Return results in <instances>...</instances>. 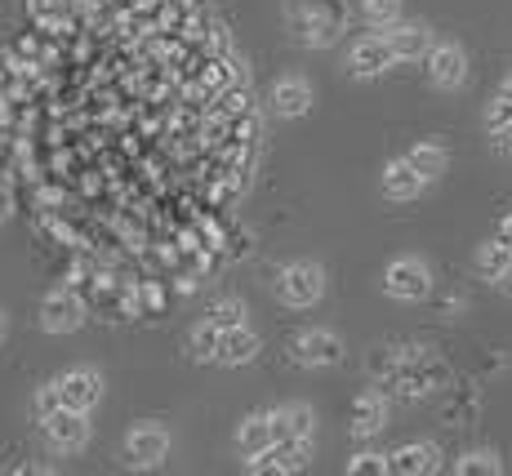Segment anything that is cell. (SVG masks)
<instances>
[{"label": "cell", "mask_w": 512, "mask_h": 476, "mask_svg": "<svg viewBox=\"0 0 512 476\" xmlns=\"http://www.w3.org/2000/svg\"><path fill=\"white\" fill-rule=\"evenodd\" d=\"M290 27L299 45H334L348 27V5L343 0H290Z\"/></svg>", "instance_id": "obj_1"}, {"label": "cell", "mask_w": 512, "mask_h": 476, "mask_svg": "<svg viewBox=\"0 0 512 476\" xmlns=\"http://www.w3.org/2000/svg\"><path fill=\"white\" fill-rule=\"evenodd\" d=\"M277 294H281V303H290V307H312L326 294V267L321 263H290L285 272L277 276Z\"/></svg>", "instance_id": "obj_2"}, {"label": "cell", "mask_w": 512, "mask_h": 476, "mask_svg": "<svg viewBox=\"0 0 512 476\" xmlns=\"http://www.w3.org/2000/svg\"><path fill=\"white\" fill-rule=\"evenodd\" d=\"M383 290L392 294V299L401 303H419L432 294V272L423 259H397L388 263V272H383Z\"/></svg>", "instance_id": "obj_3"}, {"label": "cell", "mask_w": 512, "mask_h": 476, "mask_svg": "<svg viewBox=\"0 0 512 476\" xmlns=\"http://www.w3.org/2000/svg\"><path fill=\"white\" fill-rule=\"evenodd\" d=\"M41 428H45L49 450H58V454H76V450H85V445H90V423H85V410H67V405H63L58 414H49Z\"/></svg>", "instance_id": "obj_4"}, {"label": "cell", "mask_w": 512, "mask_h": 476, "mask_svg": "<svg viewBox=\"0 0 512 476\" xmlns=\"http://www.w3.org/2000/svg\"><path fill=\"white\" fill-rule=\"evenodd\" d=\"M85 321V303L72 290H49L41 299V330L45 334H72Z\"/></svg>", "instance_id": "obj_5"}, {"label": "cell", "mask_w": 512, "mask_h": 476, "mask_svg": "<svg viewBox=\"0 0 512 476\" xmlns=\"http://www.w3.org/2000/svg\"><path fill=\"white\" fill-rule=\"evenodd\" d=\"M165 454H170V432L161 423H139L125 436V463H134V468H156Z\"/></svg>", "instance_id": "obj_6"}, {"label": "cell", "mask_w": 512, "mask_h": 476, "mask_svg": "<svg viewBox=\"0 0 512 476\" xmlns=\"http://www.w3.org/2000/svg\"><path fill=\"white\" fill-rule=\"evenodd\" d=\"M294 361L299 365H312V370H321V365H339L343 361V339L330 330H303L299 339L290 343Z\"/></svg>", "instance_id": "obj_7"}, {"label": "cell", "mask_w": 512, "mask_h": 476, "mask_svg": "<svg viewBox=\"0 0 512 476\" xmlns=\"http://www.w3.org/2000/svg\"><path fill=\"white\" fill-rule=\"evenodd\" d=\"M392 63H397V54H392L388 36H361V41L352 45V54H348L352 76H361V81H374V76H383Z\"/></svg>", "instance_id": "obj_8"}, {"label": "cell", "mask_w": 512, "mask_h": 476, "mask_svg": "<svg viewBox=\"0 0 512 476\" xmlns=\"http://www.w3.org/2000/svg\"><path fill=\"white\" fill-rule=\"evenodd\" d=\"M428 81L437 89H459L468 81V54L459 45H432L428 49Z\"/></svg>", "instance_id": "obj_9"}, {"label": "cell", "mask_w": 512, "mask_h": 476, "mask_svg": "<svg viewBox=\"0 0 512 476\" xmlns=\"http://www.w3.org/2000/svg\"><path fill=\"white\" fill-rule=\"evenodd\" d=\"M268 107L272 116H281V121H299V116L312 112V85L299 81V76H285L268 89Z\"/></svg>", "instance_id": "obj_10"}, {"label": "cell", "mask_w": 512, "mask_h": 476, "mask_svg": "<svg viewBox=\"0 0 512 476\" xmlns=\"http://www.w3.org/2000/svg\"><path fill=\"white\" fill-rule=\"evenodd\" d=\"M58 392H63V405L67 410H85L90 414L98 401H103V379H98L94 370H67L63 379H58Z\"/></svg>", "instance_id": "obj_11"}, {"label": "cell", "mask_w": 512, "mask_h": 476, "mask_svg": "<svg viewBox=\"0 0 512 476\" xmlns=\"http://www.w3.org/2000/svg\"><path fill=\"white\" fill-rule=\"evenodd\" d=\"M388 45H392V54H397V63H419L432 49V32L423 23H392Z\"/></svg>", "instance_id": "obj_12"}, {"label": "cell", "mask_w": 512, "mask_h": 476, "mask_svg": "<svg viewBox=\"0 0 512 476\" xmlns=\"http://www.w3.org/2000/svg\"><path fill=\"white\" fill-rule=\"evenodd\" d=\"M437 459H441L437 445L410 441V445H401L397 454H388V472H397V476H423V472H437L441 468Z\"/></svg>", "instance_id": "obj_13"}, {"label": "cell", "mask_w": 512, "mask_h": 476, "mask_svg": "<svg viewBox=\"0 0 512 476\" xmlns=\"http://www.w3.org/2000/svg\"><path fill=\"white\" fill-rule=\"evenodd\" d=\"M423 187H428V183H423V174L406 161V156L383 165V196H388V201H415Z\"/></svg>", "instance_id": "obj_14"}, {"label": "cell", "mask_w": 512, "mask_h": 476, "mask_svg": "<svg viewBox=\"0 0 512 476\" xmlns=\"http://www.w3.org/2000/svg\"><path fill=\"white\" fill-rule=\"evenodd\" d=\"M272 445H277V436H272V414H250V419L241 423V432H236V450H241V459H259V454H268Z\"/></svg>", "instance_id": "obj_15"}, {"label": "cell", "mask_w": 512, "mask_h": 476, "mask_svg": "<svg viewBox=\"0 0 512 476\" xmlns=\"http://www.w3.org/2000/svg\"><path fill=\"white\" fill-rule=\"evenodd\" d=\"M383 423H388V401H383L379 392H361L357 401H352V436H379Z\"/></svg>", "instance_id": "obj_16"}, {"label": "cell", "mask_w": 512, "mask_h": 476, "mask_svg": "<svg viewBox=\"0 0 512 476\" xmlns=\"http://www.w3.org/2000/svg\"><path fill=\"white\" fill-rule=\"evenodd\" d=\"M259 356V334L250 325H232L223 330V343H219V361L223 365H250Z\"/></svg>", "instance_id": "obj_17"}, {"label": "cell", "mask_w": 512, "mask_h": 476, "mask_svg": "<svg viewBox=\"0 0 512 476\" xmlns=\"http://www.w3.org/2000/svg\"><path fill=\"white\" fill-rule=\"evenodd\" d=\"M472 267H477L481 281H495V285H499V281H504V272L512 267V250L495 236V241L477 245V259H472Z\"/></svg>", "instance_id": "obj_18"}, {"label": "cell", "mask_w": 512, "mask_h": 476, "mask_svg": "<svg viewBox=\"0 0 512 476\" xmlns=\"http://www.w3.org/2000/svg\"><path fill=\"white\" fill-rule=\"evenodd\" d=\"M406 161L423 174V183H437V178L450 170V152H446L441 143H415V147L406 152Z\"/></svg>", "instance_id": "obj_19"}, {"label": "cell", "mask_w": 512, "mask_h": 476, "mask_svg": "<svg viewBox=\"0 0 512 476\" xmlns=\"http://www.w3.org/2000/svg\"><path fill=\"white\" fill-rule=\"evenodd\" d=\"M219 343H223V330L205 316V321L192 330V356L196 361H219Z\"/></svg>", "instance_id": "obj_20"}, {"label": "cell", "mask_w": 512, "mask_h": 476, "mask_svg": "<svg viewBox=\"0 0 512 476\" xmlns=\"http://www.w3.org/2000/svg\"><path fill=\"white\" fill-rule=\"evenodd\" d=\"M455 472L459 476H499L504 472V459H499L495 450H472V454H464V459L455 463Z\"/></svg>", "instance_id": "obj_21"}, {"label": "cell", "mask_w": 512, "mask_h": 476, "mask_svg": "<svg viewBox=\"0 0 512 476\" xmlns=\"http://www.w3.org/2000/svg\"><path fill=\"white\" fill-rule=\"evenodd\" d=\"M285 428H290L294 441H312V432H317V414H312V405H285Z\"/></svg>", "instance_id": "obj_22"}, {"label": "cell", "mask_w": 512, "mask_h": 476, "mask_svg": "<svg viewBox=\"0 0 512 476\" xmlns=\"http://www.w3.org/2000/svg\"><path fill=\"white\" fill-rule=\"evenodd\" d=\"M361 14L370 27H392L401 23V0H361Z\"/></svg>", "instance_id": "obj_23"}, {"label": "cell", "mask_w": 512, "mask_h": 476, "mask_svg": "<svg viewBox=\"0 0 512 476\" xmlns=\"http://www.w3.org/2000/svg\"><path fill=\"white\" fill-rule=\"evenodd\" d=\"M481 121H486L490 138H495V134H504L508 125H512V98L495 94V98H490V103H486V116H481Z\"/></svg>", "instance_id": "obj_24"}, {"label": "cell", "mask_w": 512, "mask_h": 476, "mask_svg": "<svg viewBox=\"0 0 512 476\" xmlns=\"http://www.w3.org/2000/svg\"><path fill=\"white\" fill-rule=\"evenodd\" d=\"M348 472L352 476H383L388 472V459H383V454H357V459H348Z\"/></svg>", "instance_id": "obj_25"}, {"label": "cell", "mask_w": 512, "mask_h": 476, "mask_svg": "<svg viewBox=\"0 0 512 476\" xmlns=\"http://www.w3.org/2000/svg\"><path fill=\"white\" fill-rule=\"evenodd\" d=\"M63 410V392H58V383H49V388L36 392V419H49V414H58Z\"/></svg>", "instance_id": "obj_26"}, {"label": "cell", "mask_w": 512, "mask_h": 476, "mask_svg": "<svg viewBox=\"0 0 512 476\" xmlns=\"http://www.w3.org/2000/svg\"><path fill=\"white\" fill-rule=\"evenodd\" d=\"M210 321L219 325V330H232V325H245V307L241 303H219L210 312Z\"/></svg>", "instance_id": "obj_27"}, {"label": "cell", "mask_w": 512, "mask_h": 476, "mask_svg": "<svg viewBox=\"0 0 512 476\" xmlns=\"http://www.w3.org/2000/svg\"><path fill=\"white\" fill-rule=\"evenodd\" d=\"M9 214H14V192H9V187L0 183V223H5Z\"/></svg>", "instance_id": "obj_28"}, {"label": "cell", "mask_w": 512, "mask_h": 476, "mask_svg": "<svg viewBox=\"0 0 512 476\" xmlns=\"http://www.w3.org/2000/svg\"><path fill=\"white\" fill-rule=\"evenodd\" d=\"M495 147H499V152H504V156H512V125H508L504 134H495Z\"/></svg>", "instance_id": "obj_29"}, {"label": "cell", "mask_w": 512, "mask_h": 476, "mask_svg": "<svg viewBox=\"0 0 512 476\" xmlns=\"http://www.w3.org/2000/svg\"><path fill=\"white\" fill-rule=\"evenodd\" d=\"M499 241H504V245H508V250H512V214L504 218V223H499Z\"/></svg>", "instance_id": "obj_30"}, {"label": "cell", "mask_w": 512, "mask_h": 476, "mask_svg": "<svg viewBox=\"0 0 512 476\" xmlns=\"http://www.w3.org/2000/svg\"><path fill=\"white\" fill-rule=\"evenodd\" d=\"M499 290H504V294H508V299H512V267H508V272H504V281H499Z\"/></svg>", "instance_id": "obj_31"}, {"label": "cell", "mask_w": 512, "mask_h": 476, "mask_svg": "<svg viewBox=\"0 0 512 476\" xmlns=\"http://www.w3.org/2000/svg\"><path fill=\"white\" fill-rule=\"evenodd\" d=\"M5 334H9V316L0 312V343H5Z\"/></svg>", "instance_id": "obj_32"}, {"label": "cell", "mask_w": 512, "mask_h": 476, "mask_svg": "<svg viewBox=\"0 0 512 476\" xmlns=\"http://www.w3.org/2000/svg\"><path fill=\"white\" fill-rule=\"evenodd\" d=\"M499 94H504V98H512V76H508L504 85H499Z\"/></svg>", "instance_id": "obj_33"}]
</instances>
